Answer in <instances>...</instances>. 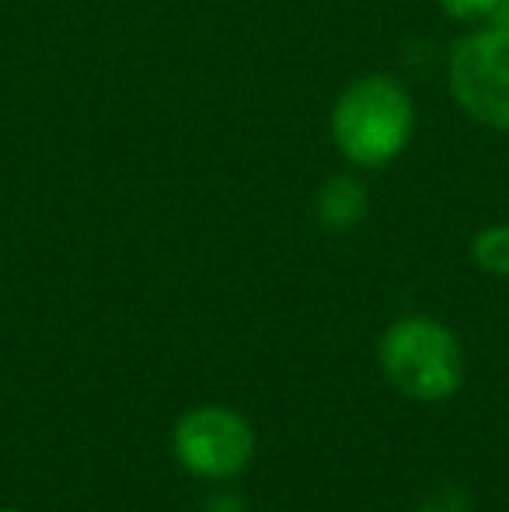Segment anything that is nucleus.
Instances as JSON below:
<instances>
[{"label":"nucleus","mask_w":509,"mask_h":512,"mask_svg":"<svg viewBox=\"0 0 509 512\" xmlns=\"http://www.w3.org/2000/svg\"><path fill=\"white\" fill-rule=\"evenodd\" d=\"M0 512H25V509H14V506H0Z\"/></svg>","instance_id":"obj_11"},{"label":"nucleus","mask_w":509,"mask_h":512,"mask_svg":"<svg viewBox=\"0 0 509 512\" xmlns=\"http://www.w3.org/2000/svg\"><path fill=\"white\" fill-rule=\"evenodd\" d=\"M206 512H248V509L234 492H217L210 502H206Z\"/></svg>","instance_id":"obj_9"},{"label":"nucleus","mask_w":509,"mask_h":512,"mask_svg":"<svg viewBox=\"0 0 509 512\" xmlns=\"http://www.w3.org/2000/svg\"><path fill=\"white\" fill-rule=\"evenodd\" d=\"M440 7L454 21H489L499 0H440Z\"/></svg>","instance_id":"obj_7"},{"label":"nucleus","mask_w":509,"mask_h":512,"mask_svg":"<svg viewBox=\"0 0 509 512\" xmlns=\"http://www.w3.org/2000/svg\"><path fill=\"white\" fill-rule=\"evenodd\" d=\"M415 105L394 77H356L332 108V140L356 168H384L408 147Z\"/></svg>","instance_id":"obj_1"},{"label":"nucleus","mask_w":509,"mask_h":512,"mask_svg":"<svg viewBox=\"0 0 509 512\" xmlns=\"http://www.w3.org/2000/svg\"><path fill=\"white\" fill-rule=\"evenodd\" d=\"M175 457L192 478L231 481L252 464L255 429L245 415L224 405H199L178 418L171 432Z\"/></svg>","instance_id":"obj_4"},{"label":"nucleus","mask_w":509,"mask_h":512,"mask_svg":"<svg viewBox=\"0 0 509 512\" xmlns=\"http://www.w3.org/2000/svg\"><path fill=\"white\" fill-rule=\"evenodd\" d=\"M422 512H464V499L457 488H443V492H433L426 499Z\"/></svg>","instance_id":"obj_8"},{"label":"nucleus","mask_w":509,"mask_h":512,"mask_svg":"<svg viewBox=\"0 0 509 512\" xmlns=\"http://www.w3.org/2000/svg\"><path fill=\"white\" fill-rule=\"evenodd\" d=\"M450 91L475 122L509 133V32L485 25L464 35L447 63Z\"/></svg>","instance_id":"obj_3"},{"label":"nucleus","mask_w":509,"mask_h":512,"mask_svg":"<svg viewBox=\"0 0 509 512\" xmlns=\"http://www.w3.org/2000/svg\"><path fill=\"white\" fill-rule=\"evenodd\" d=\"M314 209L328 230H353L367 216V189L353 175H332L321 185Z\"/></svg>","instance_id":"obj_5"},{"label":"nucleus","mask_w":509,"mask_h":512,"mask_svg":"<svg viewBox=\"0 0 509 512\" xmlns=\"http://www.w3.org/2000/svg\"><path fill=\"white\" fill-rule=\"evenodd\" d=\"M489 25H496V28H503V32H509V0H499V7H496V14L489 18Z\"/></svg>","instance_id":"obj_10"},{"label":"nucleus","mask_w":509,"mask_h":512,"mask_svg":"<svg viewBox=\"0 0 509 512\" xmlns=\"http://www.w3.org/2000/svg\"><path fill=\"white\" fill-rule=\"evenodd\" d=\"M471 258L489 276H509V223H492L471 241Z\"/></svg>","instance_id":"obj_6"},{"label":"nucleus","mask_w":509,"mask_h":512,"mask_svg":"<svg viewBox=\"0 0 509 512\" xmlns=\"http://www.w3.org/2000/svg\"><path fill=\"white\" fill-rule=\"evenodd\" d=\"M387 384L412 401H447L464 384V349L443 321L408 314L381 338Z\"/></svg>","instance_id":"obj_2"}]
</instances>
